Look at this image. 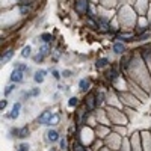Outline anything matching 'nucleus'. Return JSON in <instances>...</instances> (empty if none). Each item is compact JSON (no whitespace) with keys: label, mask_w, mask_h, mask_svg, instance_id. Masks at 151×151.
Returning a JSON list of instances; mask_svg holds the SVG:
<instances>
[{"label":"nucleus","mask_w":151,"mask_h":151,"mask_svg":"<svg viewBox=\"0 0 151 151\" xmlns=\"http://www.w3.org/2000/svg\"><path fill=\"white\" fill-rule=\"evenodd\" d=\"M24 80V71L14 68V71L11 73V82L12 83H21Z\"/></svg>","instance_id":"nucleus-1"},{"label":"nucleus","mask_w":151,"mask_h":151,"mask_svg":"<svg viewBox=\"0 0 151 151\" xmlns=\"http://www.w3.org/2000/svg\"><path fill=\"white\" fill-rule=\"evenodd\" d=\"M88 9H89L88 0H77L76 2V11L79 14H85V12H88Z\"/></svg>","instance_id":"nucleus-2"},{"label":"nucleus","mask_w":151,"mask_h":151,"mask_svg":"<svg viewBox=\"0 0 151 151\" xmlns=\"http://www.w3.org/2000/svg\"><path fill=\"white\" fill-rule=\"evenodd\" d=\"M20 109H21V103H15L14 104V107H12V110H11V113L8 115V118H11V120H17L18 118V115H20Z\"/></svg>","instance_id":"nucleus-3"},{"label":"nucleus","mask_w":151,"mask_h":151,"mask_svg":"<svg viewBox=\"0 0 151 151\" xmlns=\"http://www.w3.org/2000/svg\"><path fill=\"white\" fill-rule=\"evenodd\" d=\"M51 115H53V113L49 112V110H47V112H44L41 116L38 118V122H39V124H42V126H47L49 121H50V118H51Z\"/></svg>","instance_id":"nucleus-4"},{"label":"nucleus","mask_w":151,"mask_h":151,"mask_svg":"<svg viewBox=\"0 0 151 151\" xmlns=\"http://www.w3.org/2000/svg\"><path fill=\"white\" fill-rule=\"evenodd\" d=\"M45 74H47V71H45V70H39V71H36V73H35V77H33L35 82H36V83H42Z\"/></svg>","instance_id":"nucleus-5"},{"label":"nucleus","mask_w":151,"mask_h":151,"mask_svg":"<svg viewBox=\"0 0 151 151\" xmlns=\"http://www.w3.org/2000/svg\"><path fill=\"white\" fill-rule=\"evenodd\" d=\"M47 137H49L50 142H56L59 139V133L56 132V130H49V132H47Z\"/></svg>","instance_id":"nucleus-6"},{"label":"nucleus","mask_w":151,"mask_h":151,"mask_svg":"<svg viewBox=\"0 0 151 151\" xmlns=\"http://www.w3.org/2000/svg\"><path fill=\"white\" fill-rule=\"evenodd\" d=\"M12 56H14V51L12 50H8V51H5V55H2V64H8Z\"/></svg>","instance_id":"nucleus-7"},{"label":"nucleus","mask_w":151,"mask_h":151,"mask_svg":"<svg viewBox=\"0 0 151 151\" xmlns=\"http://www.w3.org/2000/svg\"><path fill=\"white\" fill-rule=\"evenodd\" d=\"M79 86H80V91H83V92H86L88 88H89V80L88 79H82L80 83H79Z\"/></svg>","instance_id":"nucleus-8"},{"label":"nucleus","mask_w":151,"mask_h":151,"mask_svg":"<svg viewBox=\"0 0 151 151\" xmlns=\"http://www.w3.org/2000/svg\"><path fill=\"white\" fill-rule=\"evenodd\" d=\"M59 120H61V115H59V113H53V115H51V118H50V121H49L47 126H56V124L59 122Z\"/></svg>","instance_id":"nucleus-9"},{"label":"nucleus","mask_w":151,"mask_h":151,"mask_svg":"<svg viewBox=\"0 0 151 151\" xmlns=\"http://www.w3.org/2000/svg\"><path fill=\"white\" fill-rule=\"evenodd\" d=\"M113 51L116 55H121V53H124L126 51V47H124V44H113Z\"/></svg>","instance_id":"nucleus-10"},{"label":"nucleus","mask_w":151,"mask_h":151,"mask_svg":"<svg viewBox=\"0 0 151 151\" xmlns=\"http://www.w3.org/2000/svg\"><path fill=\"white\" fill-rule=\"evenodd\" d=\"M27 135H29V128L27 127H23V128H20L18 132H17V137H27Z\"/></svg>","instance_id":"nucleus-11"},{"label":"nucleus","mask_w":151,"mask_h":151,"mask_svg":"<svg viewBox=\"0 0 151 151\" xmlns=\"http://www.w3.org/2000/svg\"><path fill=\"white\" fill-rule=\"evenodd\" d=\"M14 68H18V70L24 71V73H27V71H29L27 65H26V64H21V62H15V64H14Z\"/></svg>","instance_id":"nucleus-12"},{"label":"nucleus","mask_w":151,"mask_h":151,"mask_svg":"<svg viewBox=\"0 0 151 151\" xmlns=\"http://www.w3.org/2000/svg\"><path fill=\"white\" fill-rule=\"evenodd\" d=\"M30 50H32L30 45H26V47H23V50H21V56H23V57H29V56L32 55Z\"/></svg>","instance_id":"nucleus-13"},{"label":"nucleus","mask_w":151,"mask_h":151,"mask_svg":"<svg viewBox=\"0 0 151 151\" xmlns=\"http://www.w3.org/2000/svg\"><path fill=\"white\" fill-rule=\"evenodd\" d=\"M39 53H41V55H44V56H47V55L50 53V47H49L47 44H44L42 47L39 49Z\"/></svg>","instance_id":"nucleus-14"},{"label":"nucleus","mask_w":151,"mask_h":151,"mask_svg":"<svg viewBox=\"0 0 151 151\" xmlns=\"http://www.w3.org/2000/svg\"><path fill=\"white\" fill-rule=\"evenodd\" d=\"M86 106H89V110H92L95 107V103H94V97L92 95H91L88 100H86Z\"/></svg>","instance_id":"nucleus-15"},{"label":"nucleus","mask_w":151,"mask_h":151,"mask_svg":"<svg viewBox=\"0 0 151 151\" xmlns=\"http://www.w3.org/2000/svg\"><path fill=\"white\" fill-rule=\"evenodd\" d=\"M36 95H39V88H33L30 92L26 94V97H27V98H29V97H36Z\"/></svg>","instance_id":"nucleus-16"},{"label":"nucleus","mask_w":151,"mask_h":151,"mask_svg":"<svg viewBox=\"0 0 151 151\" xmlns=\"http://www.w3.org/2000/svg\"><path fill=\"white\" fill-rule=\"evenodd\" d=\"M106 65H107V59H106V57L98 59V62H97V67H98V68H103V67H106Z\"/></svg>","instance_id":"nucleus-17"},{"label":"nucleus","mask_w":151,"mask_h":151,"mask_svg":"<svg viewBox=\"0 0 151 151\" xmlns=\"http://www.w3.org/2000/svg\"><path fill=\"white\" fill-rule=\"evenodd\" d=\"M41 39H42V42H50L51 39H53V36H51L50 33H42L41 35Z\"/></svg>","instance_id":"nucleus-18"},{"label":"nucleus","mask_w":151,"mask_h":151,"mask_svg":"<svg viewBox=\"0 0 151 151\" xmlns=\"http://www.w3.org/2000/svg\"><path fill=\"white\" fill-rule=\"evenodd\" d=\"M109 24L106 23V21H103V20H101V21H100V30L101 32H109Z\"/></svg>","instance_id":"nucleus-19"},{"label":"nucleus","mask_w":151,"mask_h":151,"mask_svg":"<svg viewBox=\"0 0 151 151\" xmlns=\"http://www.w3.org/2000/svg\"><path fill=\"white\" fill-rule=\"evenodd\" d=\"M14 89H15V85H8V86H6V89H5V95L8 97V95H9Z\"/></svg>","instance_id":"nucleus-20"},{"label":"nucleus","mask_w":151,"mask_h":151,"mask_svg":"<svg viewBox=\"0 0 151 151\" xmlns=\"http://www.w3.org/2000/svg\"><path fill=\"white\" fill-rule=\"evenodd\" d=\"M77 103H79L77 98H76V97H71L70 101H68V106H70V107H74V106H77Z\"/></svg>","instance_id":"nucleus-21"},{"label":"nucleus","mask_w":151,"mask_h":151,"mask_svg":"<svg viewBox=\"0 0 151 151\" xmlns=\"http://www.w3.org/2000/svg\"><path fill=\"white\" fill-rule=\"evenodd\" d=\"M20 12H21L23 15L29 14V12H30V6H20Z\"/></svg>","instance_id":"nucleus-22"},{"label":"nucleus","mask_w":151,"mask_h":151,"mask_svg":"<svg viewBox=\"0 0 151 151\" xmlns=\"http://www.w3.org/2000/svg\"><path fill=\"white\" fill-rule=\"evenodd\" d=\"M44 57H45L44 55H41V53H38V55H36V56L33 57V61H35V62L38 64V62H42V61H44Z\"/></svg>","instance_id":"nucleus-23"},{"label":"nucleus","mask_w":151,"mask_h":151,"mask_svg":"<svg viewBox=\"0 0 151 151\" xmlns=\"http://www.w3.org/2000/svg\"><path fill=\"white\" fill-rule=\"evenodd\" d=\"M18 151H29V145L27 143H21V145L18 147Z\"/></svg>","instance_id":"nucleus-24"},{"label":"nucleus","mask_w":151,"mask_h":151,"mask_svg":"<svg viewBox=\"0 0 151 151\" xmlns=\"http://www.w3.org/2000/svg\"><path fill=\"white\" fill-rule=\"evenodd\" d=\"M116 77H118V71H116V70H112V71H110V79H112V80H115Z\"/></svg>","instance_id":"nucleus-25"},{"label":"nucleus","mask_w":151,"mask_h":151,"mask_svg":"<svg viewBox=\"0 0 151 151\" xmlns=\"http://www.w3.org/2000/svg\"><path fill=\"white\" fill-rule=\"evenodd\" d=\"M6 104H8V101H6V100H2V101H0V109L3 110V109L6 107Z\"/></svg>","instance_id":"nucleus-26"},{"label":"nucleus","mask_w":151,"mask_h":151,"mask_svg":"<svg viewBox=\"0 0 151 151\" xmlns=\"http://www.w3.org/2000/svg\"><path fill=\"white\" fill-rule=\"evenodd\" d=\"M53 77L56 79V80H59V79H61V76H59V73H57L56 70H53Z\"/></svg>","instance_id":"nucleus-27"},{"label":"nucleus","mask_w":151,"mask_h":151,"mask_svg":"<svg viewBox=\"0 0 151 151\" xmlns=\"http://www.w3.org/2000/svg\"><path fill=\"white\" fill-rule=\"evenodd\" d=\"M65 147H67V141L62 139V141H61V148H65Z\"/></svg>","instance_id":"nucleus-28"},{"label":"nucleus","mask_w":151,"mask_h":151,"mask_svg":"<svg viewBox=\"0 0 151 151\" xmlns=\"http://www.w3.org/2000/svg\"><path fill=\"white\" fill-rule=\"evenodd\" d=\"M71 76V71H64V77H70Z\"/></svg>","instance_id":"nucleus-29"}]
</instances>
